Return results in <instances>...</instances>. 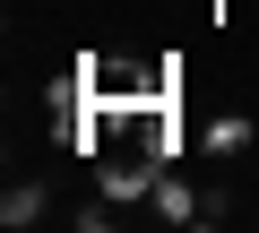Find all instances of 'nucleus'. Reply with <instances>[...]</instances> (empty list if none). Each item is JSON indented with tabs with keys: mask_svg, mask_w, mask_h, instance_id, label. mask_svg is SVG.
<instances>
[{
	"mask_svg": "<svg viewBox=\"0 0 259 233\" xmlns=\"http://www.w3.org/2000/svg\"><path fill=\"white\" fill-rule=\"evenodd\" d=\"M242 147H259V112H207V121H199V156L233 164Z\"/></svg>",
	"mask_w": 259,
	"mask_h": 233,
	"instance_id": "nucleus-2",
	"label": "nucleus"
},
{
	"mask_svg": "<svg viewBox=\"0 0 259 233\" xmlns=\"http://www.w3.org/2000/svg\"><path fill=\"white\" fill-rule=\"evenodd\" d=\"M44 216H52V190L44 181H9V190H0V224H9V233H26Z\"/></svg>",
	"mask_w": 259,
	"mask_h": 233,
	"instance_id": "nucleus-3",
	"label": "nucleus"
},
{
	"mask_svg": "<svg viewBox=\"0 0 259 233\" xmlns=\"http://www.w3.org/2000/svg\"><path fill=\"white\" fill-rule=\"evenodd\" d=\"M147 207H156L164 224H207V216H216V207L199 199V181H190L182 164H164V173H156V199H147Z\"/></svg>",
	"mask_w": 259,
	"mask_h": 233,
	"instance_id": "nucleus-1",
	"label": "nucleus"
}]
</instances>
